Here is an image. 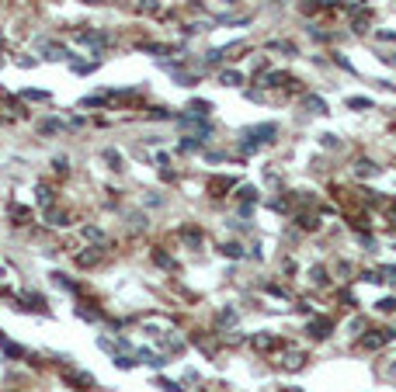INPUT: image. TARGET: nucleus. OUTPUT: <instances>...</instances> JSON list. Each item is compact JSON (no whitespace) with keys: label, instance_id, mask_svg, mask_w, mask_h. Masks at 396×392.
<instances>
[{"label":"nucleus","instance_id":"nucleus-1","mask_svg":"<svg viewBox=\"0 0 396 392\" xmlns=\"http://www.w3.org/2000/svg\"><path fill=\"white\" fill-rule=\"evenodd\" d=\"M39 201L49 208V205H52V191H49V188H39Z\"/></svg>","mask_w":396,"mask_h":392},{"label":"nucleus","instance_id":"nucleus-2","mask_svg":"<svg viewBox=\"0 0 396 392\" xmlns=\"http://www.w3.org/2000/svg\"><path fill=\"white\" fill-rule=\"evenodd\" d=\"M77 260L83 264V267H91V264H98V254H80Z\"/></svg>","mask_w":396,"mask_h":392}]
</instances>
